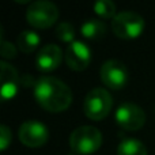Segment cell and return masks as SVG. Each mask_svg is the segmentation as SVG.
I'll return each instance as SVG.
<instances>
[{
  "mask_svg": "<svg viewBox=\"0 0 155 155\" xmlns=\"http://www.w3.org/2000/svg\"><path fill=\"white\" fill-rule=\"evenodd\" d=\"M56 37L63 42H67L68 45L75 42V27L70 22H61L56 27Z\"/></svg>",
  "mask_w": 155,
  "mask_h": 155,
  "instance_id": "cell-15",
  "label": "cell"
},
{
  "mask_svg": "<svg viewBox=\"0 0 155 155\" xmlns=\"http://www.w3.org/2000/svg\"><path fill=\"white\" fill-rule=\"evenodd\" d=\"M18 136L27 147H41L48 142L49 132L45 124L37 120H29L19 127Z\"/></svg>",
  "mask_w": 155,
  "mask_h": 155,
  "instance_id": "cell-8",
  "label": "cell"
},
{
  "mask_svg": "<svg viewBox=\"0 0 155 155\" xmlns=\"http://www.w3.org/2000/svg\"><path fill=\"white\" fill-rule=\"evenodd\" d=\"M102 144V134L91 125H82L71 134L70 146L72 153L90 155L99 150Z\"/></svg>",
  "mask_w": 155,
  "mask_h": 155,
  "instance_id": "cell-2",
  "label": "cell"
},
{
  "mask_svg": "<svg viewBox=\"0 0 155 155\" xmlns=\"http://www.w3.org/2000/svg\"><path fill=\"white\" fill-rule=\"evenodd\" d=\"M63 61V51L54 44H48L35 56V67L41 72H51L59 68Z\"/></svg>",
  "mask_w": 155,
  "mask_h": 155,
  "instance_id": "cell-10",
  "label": "cell"
},
{
  "mask_svg": "<svg viewBox=\"0 0 155 155\" xmlns=\"http://www.w3.org/2000/svg\"><path fill=\"white\" fill-rule=\"evenodd\" d=\"M112 30L123 40H134L144 30V19L134 11H121L112 19Z\"/></svg>",
  "mask_w": 155,
  "mask_h": 155,
  "instance_id": "cell-3",
  "label": "cell"
},
{
  "mask_svg": "<svg viewBox=\"0 0 155 155\" xmlns=\"http://www.w3.org/2000/svg\"><path fill=\"white\" fill-rule=\"evenodd\" d=\"M101 79L106 87L120 90L129 80V71L124 63L118 60H107L101 67Z\"/></svg>",
  "mask_w": 155,
  "mask_h": 155,
  "instance_id": "cell-6",
  "label": "cell"
},
{
  "mask_svg": "<svg viewBox=\"0 0 155 155\" xmlns=\"http://www.w3.org/2000/svg\"><path fill=\"white\" fill-rule=\"evenodd\" d=\"M112 105L113 101L109 91L101 87H95L88 91L86 95L83 102V110L90 120L99 121L109 114Z\"/></svg>",
  "mask_w": 155,
  "mask_h": 155,
  "instance_id": "cell-4",
  "label": "cell"
},
{
  "mask_svg": "<svg viewBox=\"0 0 155 155\" xmlns=\"http://www.w3.org/2000/svg\"><path fill=\"white\" fill-rule=\"evenodd\" d=\"M11 139H12V135H11L10 128L7 125H2L0 127V148L5 150L11 143Z\"/></svg>",
  "mask_w": 155,
  "mask_h": 155,
  "instance_id": "cell-17",
  "label": "cell"
},
{
  "mask_svg": "<svg viewBox=\"0 0 155 155\" xmlns=\"http://www.w3.org/2000/svg\"><path fill=\"white\" fill-rule=\"evenodd\" d=\"M2 99H12L18 93L19 87V75L16 70L8 63L2 61Z\"/></svg>",
  "mask_w": 155,
  "mask_h": 155,
  "instance_id": "cell-11",
  "label": "cell"
},
{
  "mask_svg": "<svg viewBox=\"0 0 155 155\" xmlns=\"http://www.w3.org/2000/svg\"><path fill=\"white\" fill-rule=\"evenodd\" d=\"M116 123L125 131H137L146 123V113L136 104L125 102L116 110Z\"/></svg>",
  "mask_w": 155,
  "mask_h": 155,
  "instance_id": "cell-7",
  "label": "cell"
},
{
  "mask_svg": "<svg viewBox=\"0 0 155 155\" xmlns=\"http://www.w3.org/2000/svg\"><path fill=\"white\" fill-rule=\"evenodd\" d=\"M2 56L4 57V59H14V57L16 56L15 46L10 42L3 41V44H2Z\"/></svg>",
  "mask_w": 155,
  "mask_h": 155,
  "instance_id": "cell-18",
  "label": "cell"
},
{
  "mask_svg": "<svg viewBox=\"0 0 155 155\" xmlns=\"http://www.w3.org/2000/svg\"><path fill=\"white\" fill-rule=\"evenodd\" d=\"M117 155H147L146 146L137 139H124L117 147Z\"/></svg>",
  "mask_w": 155,
  "mask_h": 155,
  "instance_id": "cell-14",
  "label": "cell"
},
{
  "mask_svg": "<svg viewBox=\"0 0 155 155\" xmlns=\"http://www.w3.org/2000/svg\"><path fill=\"white\" fill-rule=\"evenodd\" d=\"M106 25L98 19H88L82 25V35L87 40H101L106 34Z\"/></svg>",
  "mask_w": 155,
  "mask_h": 155,
  "instance_id": "cell-12",
  "label": "cell"
},
{
  "mask_svg": "<svg viewBox=\"0 0 155 155\" xmlns=\"http://www.w3.org/2000/svg\"><path fill=\"white\" fill-rule=\"evenodd\" d=\"M94 11L98 16L104 19H109V18H114L117 14H116V5L113 2L110 0H98V2L94 4Z\"/></svg>",
  "mask_w": 155,
  "mask_h": 155,
  "instance_id": "cell-16",
  "label": "cell"
},
{
  "mask_svg": "<svg viewBox=\"0 0 155 155\" xmlns=\"http://www.w3.org/2000/svg\"><path fill=\"white\" fill-rule=\"evenodd\" d=\"M34 97L51 113L64 112L72 102V93L68 84L54 76H41L34 84Z\"/></svg>",
  "mask_w": 155,
  "mask_h": 155,
  "instance_id": "cell-1",
  "label": "cell"
},
{
  "mask_svg": "<svg viewBox=\"0 0 155 155\" xmlns=\"http://www.w3.org/2000/svg\"><path fill=\"white\" fill-rule=\"evenodd\" d=\"M41 42V37L35 31L25 30L18 37V48L23 53H31L38 48Z\"/></svg>",
  "mask_w": 155,
  "mask_h": 155,
  "instance_id": "cell-13",
  "label": "cell"
},
{
  "mask_svg": "<svg viewBox=\"0 0 155 155\" xmlns=\"http://www.w3.org/2000/svg\"><path fill=\"white\" fill-rule=\"evenodd\" d=\"M91 60L90 48L82 41L70 44L65 51V63L74 71H84Z\"/></svg>",
  "mask_w": 155,
  "mask_h": 155,
  "instance_id": "cell-9",
  "label": "cell"
},
{
  "mask_svg": "<svg viewBox=\"0 0 155 155\" xmlns=\"http://www.w3.org/2000/svg\"><path fill=\"white\" fill-rule=\"evenodd\" d=\"M26 18L31 26L37 29H48L56 23L59 18V8L48 0H38L29 5Z\"/></svg>",
  "mask_w": 155,
  "mask_h": 155,
  "instance_id": "cell-5",
  "label": "cell"
}]
</instances>
